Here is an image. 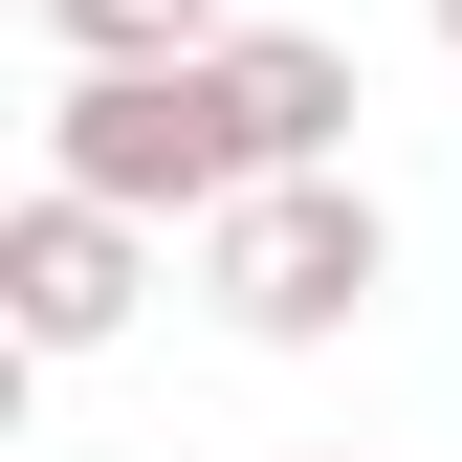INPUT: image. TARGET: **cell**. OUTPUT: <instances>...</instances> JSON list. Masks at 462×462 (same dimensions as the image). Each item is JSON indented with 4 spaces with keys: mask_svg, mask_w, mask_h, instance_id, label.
<instances>
[{
    "mask_svg": "<svg viewBox=\"0 0 462 462\" xmlns=\"http://www.w3.org/2000/svg\"><path fill=\"white\" fill-rule=\"evenodd\" d=\"M44 177H88V199H133V220H220L264 154H243V88H220V44H199V67H67Z\"/></svg>",
    "mask_w": 462,
    "mask_h": 462,
    "instance_id": "7a4b0ae2",
    "label": "cell"
},
{
    "mask_svg": "<svg viewBox=\"0 0 462 462\" xmlns=\"http://www.w3.org/2000/svg\"><path fill=\"white\" fill-rule=\"evenodd\" d=\"M374 286H396V220L353 199V154H330V177H243L199 220V309L243 330V353H330Z\"/></svg>",
    "mask_w": 462,
    "mask_h": 462,
    "instance_id": "6da1fadb",
    "label": "cell"
},
{
    "mask_svg": "<svg viewBox=\"0 0 462 462\" xmlns=\"http://www.w3.org/2000/svg\"><path fill=\"white\" fill-rule=\"evenodd\" d=\"M44 44L67 67H199V44H243V0H44Z\"/></svg>",
    "mask_w": 462,
    "mask_h": 462,
    "instance_id": "5b68a950",
    "label": "cell"
},
{
    "mask_svg": "<svg viewBox=\"0 0 462 462\" xmlns=\"http://www.w3.org/2000/svg\"><path fill=\"white\" fill-rule=\"evenodd\" d=\"M133 286H154V220H133V199L44 177L23 220H0V309H23V353H110V330H133Z\"/></svg>",
    "mask_w": 462,
    "mask_h": 462,
    "instance_id": "3957f363",
    "label": "cell"
},
{
    "mask_svg": "<svg viewBox=\"0 0 462 462\" xmlns=\"http://www.w3.org/2000/svg\"><path fill=\"white\" fill-rule=\"evenodd\" d=\"M440 44H462V0H440Z\"/></svg>",
    "mask_w": 462,
    "mask_h": 462,
    "instance_id": "8992f818",
    "label": "cell"
},
{
    "mask_svg": "<svg viewBox=\"0 0 462 462\" xmlns=\"http://www.w3.org/2000/svg\"><path fill=\"white\" fill-rule=\"evenodd\" d=\"M220 88H243V154H264V177H330V154H353V44L243 23V44H220Z\"/></svg>",
    "mask_w": 462,
    "mask_h": 462,
    "instance_id": "277c9868",
    "label": "cell"
}]
</instances>
